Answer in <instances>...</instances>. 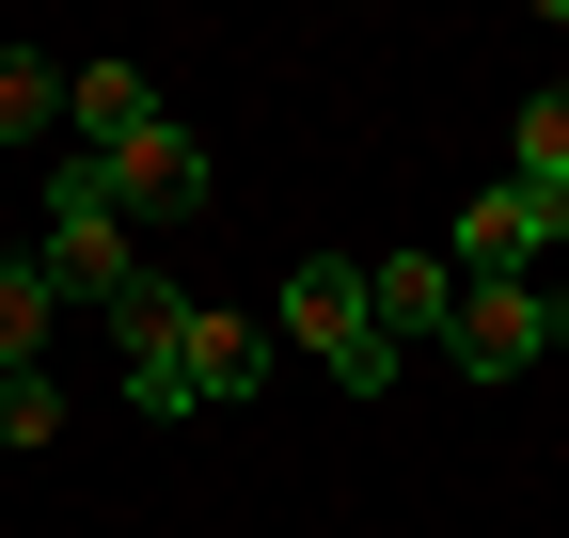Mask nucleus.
Masks as SVG:
<instances>
[{"mask_svg":"<svg viewBox=\"0 0 569 538\" xmlns=\"http://www.w3.org/2000/svg\"><path fill=\"white\" fill-rule=\"evenodd\" d=\"M365 301H380L396 349H443V332H459V253H380V269H365Z\"/></svg>","mask_w":569,"mask_h":538,"instance_id":"8","label":"nucleus"},{"mask_svg":"<svg viewBox=\"0 0 569 538\" xmlns=\"http://www.w3.org/2000/svg\"><path fill=\"white\" fill-rule=\"evenodd\" d=\"M284 349H317L348 396H380L411 349H396V332H380V301H365V269H348V253H301V269H284Z\"/></svg>","mask_w":569,"mask_h":538,"instance_id":"1","label":"nucleus"},{"mask_svg":"<svg viewBox=\"0 0 569 538\" xmlns=\"http://www.w3.org/2000/svg\"><path fill=\"white\" fill-rule=\"evenodd\" d=\"M63 127H80V159H111V143H142V127H159V80H142L127 48L63 63Z\"/></svg>","mask_w":569,"mask_h":538,"instance_id":"7","label":"nucleus"},{"mask_svg":"<svg viewBox=\"0 0 569 538\" xmlns=\"http://www.w3.org/2000/svg\"><path fill=\"white\" fill-rule=\"evenodd\" d=\"M269 380V332L253 317H222V301H206L190 332H174V412H238V396Z\"/></svg>","mask_w":569,"mask_h":538,"instance_id":"6","label":"nucleus"},{"mask_svg":"<svg viewBox=\"0 0 569 538\" xmlns=\"http://www.w3.org/2000/svg\"><path fill=\"white\" fill-rule=\"evenodd\" d=\"M507 190H538V207L569 222V80L522 96V127H507Z\"/></svg>","mask_w":569,"mask_h":538,"instance_id":"9","label":"nucleus"},{"mask_svg":"<svg viewBox=\"0 0 569 538\" xmlns=\"http://www.w3.org/2000/svg\"><path fill=\"white\" fill-rule=\"evenodd\" d=\"M553 238H569V222L538 207V190L490 175L475 207H459V238H443V253H459V286H538V253H553Z\"/></svg>","mask_w":569,"mask_h":538,"instance_id":"4","label":"nucleus"},{"mask_svg":"<svg viewBox=\"0 0 569 538\" xmlns=\"http://www.w3.org/2000/svg\"><path fill=\"white\" fill-rule=\"evenodd\" d=\"M553 332H569V301H553V286H459V332H443V365H459V380H522V365L553 349Z\"/></svg>","mask_w":569,"mask_h":538,"instance_id":"3","label":"nucleus"},{"mask_svg":"<svg viewBox=\"0 0 569 538\" xmlns=\"http://www.w3.org/2000/svg\"><path fill=\"white\" fill-rule=\"evenodd\" d=\"M48 286H63V301H127V286H142V253H127V222H111L96 159L48 175Z\"/></svg>","mask_w":569,"mask_h":538,"instance_id":"2","label":"nucleus"},{"mask_svg":"<svg viewBox=\"0 0 569 538\" xmlns=\"http://www.w3.org/2000/svg\"><path fill=\"white\" fill-rule=\"evenodd\" d=\"M0 444H63V380H48V365L0 380Z\"/></svg>","mask_w":569,"mask_h":538,"instance_id":"13","label":"nucleus"},{"mask_svg":"<svg viewBox=\"0 0 569 538\" xmlns=\"http://www.w3.org/2000/svg\"><path fill=\"white\" fill-rule=\"evenodd\" d=\"M96 190H111V222H190V207H206V143L159 111L142 143H111V159H96Z\"/></svg>","mask_w":569,"mask_h":538,"instance_id":"5","label":"nucleus"},{"mask_svg":"<svg viewBox=\"0 0 569 538\" xmlns=\"http://www.w3.org/2000/svg\"><path fill=\"white\" fill-rule=\"evenodd\" d=\"M190 317H206V301L174 286V269H142V286L111 301V349H127V365H174V332H190Z\"/></svg>","mask_w":569,"mask_h":538,"instance_id":"10","label":"nucleus"},{"mask_svg":"<svg viewBox=\"0 0 569 538\" xmlns=\"http://www.w3.org/2000/svg\"><path fill=\"white\" fill-rule=\"evenodd\" d=\"M48 127H63V63L0 48V143H48Z\"/></svg>","mask_w":569,"mask_h":538,"instance_id":"12","label":"nucleus"},{"mask_svg":"<svg viewBox=\"0 0 569 538\" xmlns=\"http://www.w3.org/2000/svg\"><path fill=\"white\" fill-rule=\"evenodd\" d=\"M48 253H0V380H17V365H48Z\"/></svg>","mask_w":569,"mask_h":538,"instance_id":"11","label":"nucleus"}]
</instances>
